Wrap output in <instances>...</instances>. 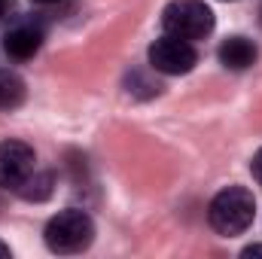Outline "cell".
Here are the masks:
<instances>
[{
  "mask_svg": "<svg viewBox=\"0 0 262 259\" xmlns=\"http://www.w3.org/2000/svg\"><path fill=\"white\" fill-rule=\"evenodd\" d=\"M52 192V174H31L25 183H21V189L18 195L21 198H28V201H40V198H46V195Z\"/></svg>",
  "mask_w": 262,
  "mask_h": 259,
  "instance_id": "cell-9",
  "label": "cell"
},
{
  "mask_svg": "<svg viewBox=\"0 0 262 259\" xmlns=\"http://www.w3.org/2000/svg\"><path fill=\"white\" fill-rule=\"evenodd\" d=\"M40 46H43V31L37 25H31V21H21V25L9 28L3 34V52L9 58H15V61L34 58L40 52Z\"/></svg>",
  "mask_w": 262,
  "mask_h": 259,
  "instance_id": "cell-6",
  "label": "cell"
},
{
  "mask_svg": "<svg viewBox=\"0 0 262 259\" xmlns=\"http://www.w3.org/2000/svg\"><path fill=\"white\" fill-rule=\"evenodd\" d=\"M198 61V52L189 40H180V37H159L152 46H149V67L159 70V73H168V76H180V73H189Z\"/></svg>",
  "mask_w": 262,
  "mask_h": 259,
  "instance_id": "cell-4",
  "label": "cell"
},
{
  "mask_svg": "<svg viewBox=\"0 0 262 259\" xmlns=\"http://www.w3.org/2000/svg\"><path fill=\"white\" fill-rule=\"evenodd\" d=\"M9 253H12V250H9V247H6V244L0 241V259H6V256H9Z\"/></svg>",
  "mask_w": 262,
  "mask_h": 259,
  "instance_id": "cell-13",
  "label": "cell"
},
{
  "mask_svg": "<svg viewBox=\"0 0 262 259\" xmlns=\"http://www.w3.org/2000/svg\"><path fill=\"white\" fill-rule=\"evenodd\" d=\"M241 256H262V244H250V247H244Z\"/></svg>",
  "mask_w": 262,
  "mask_h": 259,
  "instance_id": "cell-11",
  "label": "cell"
},
{
  "mask_svg": "<svg viewBox=\"0 0 262 259\" xmlns=\"http://www.w3.org/2000/svg\"><path fill=\"white\" fill-rule=\"evenodd\" d=\"M256 55H259V49L247 37H229L220 46V61H223V67H229V70H247V67L256 61Z\"/></svg>",
  "mask_w": 262,
  "mask_h": 259,
  "instance_id": "cell-7",
  "label": "cell"
},
{
  "mask_svg": "<svg viewBox=\"0 0 262 259\" xmlns=\"http://www.w3.org/2000/svg\"><path fill=\"white\" fill-rule=\"evenodd\" d=\"M250 171H253V177L262 183V149L253 156V162H250Z\"/></svg>",
  "mask_w": 262,
  "mask_h": 259,
  "instance_id": "cell-10",
  "label": "cell"
},
{
  "mask_svg": "<svg viewBox=\"0 0 262 259\" xmlns=\"http://www.w3.org/2000/svg\"><path fill=\"white\" fill-rule=\"evenodd\" d=\"M37 171V156L21 140H3L0 143V186L3 189H21V183Z\"/></svg>",
  "mask_w": 262,
  "mask_h": 259,
  "instance_id": "cell-5",
  "label": "cell"
},
{
  "mask_svg": "<svg viewBox=\"0 0 262 259\" xmlns=\"http://www.w3.org/2000/svg\"><path fill=\"white\" fill-rule=\"evenodd\" d=\"M34 3H58V0H34Z\"/></svg>",
  "mask_w": 262,
  "mask_h": 259,
  "instance_id": "cell-14",
  "label": "cell"
},
{
  "mask_svg": "<svg viewBox=\"0 0 262 259\" xmlns=\"http://www.w3.org/2000/svg\"><path fill=\"white\" fill-rule=\"evenodd\" d=\"M253 213H256V201H253V192L244 186H229V189L216 192V198L207 207L210 226L226 238L241 235L253 223Z\"/></svg>",
  "mask_w": 262,
  "mask_h": 259,
  "instance_id": "cell-1",
  "label": "cell"
},
{
  "mask_svg": "<svg viewBox=\"0 0 262 259\" xmlns=\"http://www.w3.org/2000/svg\"><path fill=\"white\" fill-rule=\"evenodd\" d=\"M9 9H12V0H0V21L9 15Z\"/></svg>",
  "mask_w": 262,
  "mask_h": 259,
  "instance_id": "cell-12",
  "label": "cell"
},
{
  "mask_svg": "<svg viewBox=\"0 0 262 259\" xmlns=\"http://www.w3.org/2000/svg\"><path fill=\"white\" fill-rule=\"evenodd\" d=\"M162 25L171 37L192 43L213 31V12L201 0H171L162 12Z\"/></svg>",
  "mask_w": 262,
  "mask_h": 259,
  "instance_id": "cell-3",
  "label": "cell"
},
{
  "mask_svg": "<svg viewBox=\"0 0 262 259\" xmlns=\"http://www.w3.org/2000/svg\"><path fill=\"white\" fill-rule=\"evenodd\" d=\"M25 101V82L12 70H0V110H12Z\"/></svg>",
  "mask_w": 262,
  "mask_h": 259,
  "instance_id": "cell-8",
  "label": "cell"
},
{
  "mask_svg": "<svg viewBox=\"0 0 262 259\" xmlns=\"http://www.w3.org/2000/svg\"><path fill=\"white\" fill-rule=\"evenodd\" d=\"M95 238V223L85 210L67 207L55 213L46 226V247L52 253H79L92 244Z\"/></svg>",
  "mask_w": 262,
  "mask_h": 259,
  "instance_id": "cell-2",
  "label": "cell"
}]
</instances>
